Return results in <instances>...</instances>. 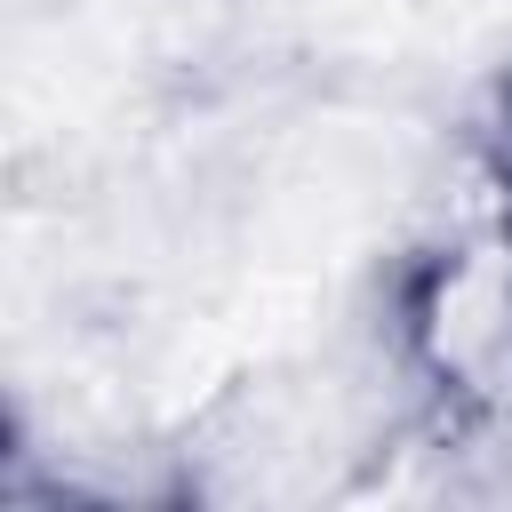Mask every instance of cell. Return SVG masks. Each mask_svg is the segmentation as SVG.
Wrapping results in <instances>:
<instances>
[{"instance_id": "6da1fadb", "label": "cell", "mask_w": 512, "mask_h": 512, "mask_svg": "<svg viewBox=\"0 0 512 512\" xmlns=\"http://www.w3.org/2000/svg\"><path fill=\"white\" fill-rule=\"evenodd\" d=\"M496 192H504V216H512V88L496 104Z\"/></svg>"}]
</instances>
